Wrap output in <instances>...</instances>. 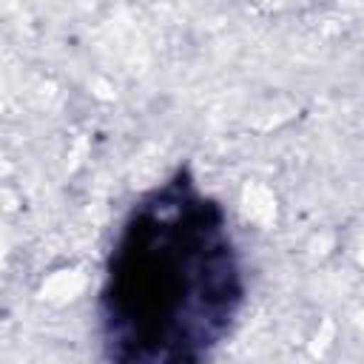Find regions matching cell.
I'll use <instances>...</instances> for the list:
<instances>
[{
  "instance_id": "obj_1",
  "label": "cell",
  "mask_w": 364,
  "mask_h": 364,
  "mask_svg": "<svg viewBox=\"0 0 364 364\" xmlns=\"http://www.w3.org/2000/svg\"><path fill=\"white\" fill-rule=\"evenodd\" d=\"M245 304L228 216L188 168L148 191L122 219L100 287V336L111 361L208 358Z\"/></svg>"
}]
</instances>
